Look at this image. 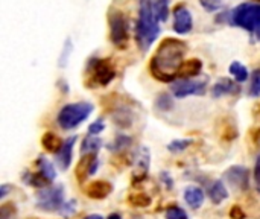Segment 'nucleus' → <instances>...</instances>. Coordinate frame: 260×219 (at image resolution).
<instances>
[{
    "label": "nucleus",
    "instance_id": "nucleus-31",
    "mask_svg": "<svg viewBox=\"0 0 260 219\" xmlns=\"http://www.w3.org/2000/svg\"><path fill=\"white\" fill-rule=\"evenodd\" d=\"M200 3L203 5V8L207 12H215V11H218L222 6L221 0H200Z\"/></svg>",
    "mask_w": 260,
    "mask_h": 219
},
{
    "label": "nucleus",
    "instance_id": "nucleus-27",
    "mask_svg": "<svg viewBox=\"0 0 260 219\" xmlns=\"http://www.w3.org/2000/svg\"><path fill=\"white\" fill-rule=\"evenodd\" d=\"M165 218L166 219H189V215L186 213L184 209L178 207V206H171L166 209L165 212Z\"/></svg>",
    "mask_w": 260,
    "mask_h": 219
},
{
    "label": "nucleus",
    "instance_id": "nucleus-21",
    "mask_svg": "<svg viewBox=\"0 0 260 219\" xmlns=\"http://www.w3.org/2000/svg\"><path fill=\"white\" fill-rule=\"evenodd\" d=\"M229 72L232 73V76L235 78L236 82H245L248 79V76H250L248 75V69L244 64H241L239 61L232 62L230 67H229Z\"/></svg>",
    "mask_w": 260,
    "mask_h": 219
},
{
    "label": "nucleus",
    "instance_id": "nucleus-13",
    "mask_svg": "<svg viewBox=\"0 0 260 219\" xmlns=\"http://www.w3.org/2000/svg\"><path fill=\"white\" fill-rule=\"evenodd\" d=\"M239 91V85L235 82V81H232V79H229V78H221V79H218L216 81V84L213 85V88H212V96L213 98H222V96H225V95H236Z\"/></svg>",
    "mask_w": 260,
    "mask_h": 219
},
{
    "label": "nucleus",
    "instance_id": "nucleus-15",
    "mask_svg": "<svg viewBox=\"0 0 260 219\" xmlns=\"http://www.w3.org/2000/svg\"><path fill=\"white\" fill-rule=\"evenodd\" d=\"M207 195H209L210 201H212L213 204L218 206V204H222V203L229 198V191H227L224 181L216 180V181H213V183L210 184V187H209V191H207Z\"/></svg>",
    "mask_w": 260,
    "mask_h": 219
},
{
    "label": "nucleus",
    "instance_id": "nucleus-2",
    "mask_svg": "<svg viewBox=\"0 0 260 219\" xmlns=\"http://www.w3.org/2000/svg\"><path fill=\"white\" fill-rule=\"evenodd\" d=\"M160 21L154 14L152 0H140L139 17L136 21V41L139 47L143 52L148 50L160 35Z\"/></svg>",
    "mask_w": 260,
    "mask_h": 219
},
{
    "label": "nucleus",
    "instance_id": "nucleus-36",
    "mask_svg": "<svg viewBox=\"0 0 260 219\" xmlns=\"http://www.w3.org/2000/svg\"><path fill=\"white\" fill-rule=\"evenodd\" d=\"M9 191H12V187L9 184H2L0 186V200H3L9 194Z\"/></svg>",
    "mask_w": 260,
    "mask_h": 219
},
{
    "label": "nucleus",
    "instance_id": "nucleus-7",
    "mask_svg": "<svg viewBox=\"0 0 260 219\" xmlns=\"http://www.w3.org/2000/svg\"><path fill=\"white\" fill-rule=\"evenodd\" d=\"M110 38L114 46L125 49L129 41V21L120 11H111L108 14Z\"/></svg>",
    "mask_w": 260,
    "mask_h": 219
},
{
    "label": "nucleus",
    "instance_id": "nucleus-35",
    "mask_svg": "<svg viewBox=\"0 0 260 219\" xmlns=\"http://www.w3.org/2000/svg\"><path fill=\"white\" fill-rule=\"evenodd\" d=\"M254 180L257 183V187H260V155H257L256 165H254Z\"/></svg>",
    "mask_w": 260,
    "mask_h": 219
},
{
    "label": "nucleus",
    "instance_id": "nucleus-19",
    "mask_svg": "<svg viewBox=\"0 0 260 219\" xmlns=\"http://www.w3.org/2000/svg\"><path fill=\"white\" fill-rule=\"evenodd\" d=\"M102 146V140L98 137V136H87L82 142V148H81V152L82 154H98L99 149Z\"/></svg>",
    "mask_w": 260,
    "mask_h": 219
},
{
    "label": "nucleus",
    "instance_id": "nucleus-12",
    "mask_svg": "<svg viewBox=\"0 0 260 219\" xmlns=\"http://www.w3.org/2000/svg\"><path fill=\"white\" fill-rule=\"evenodd\" d=\"M113 192V184L110 181H91L87 187H85V194L88 198L91 200H104L107 198L110 194Z\"/></svg>",
    "mask_w": 260,
    "mask_h": 219
},
{
    "label": "nucleus",
    "instance_id": "nucleus-17",
    "mask_svg": "<svg viewBox=\"0 0 260 219\" xmlns=\"http://www.w3.org/2000/svg\"><path fill=\"white\" fill-rule=\"evenodd\" d=\"M64 140H61V137L55 133H44V136L41 137V145L47 152H53L56 154L59 151V148L62 146Z\"/></svg>",
    "mask_w": 260,
    "mask_h": 219
},
{
    "label": "nucleus",
    "instance_id": "nucleus-10",
    "mask_svg": "<svg viewBox=\"0 0 260 219\" xmlns=\"http://www.w3.org/2000/svg\"><path fill=\"white\" fill-rule=\"evenodd\" d=\"M193 27V18L190 11L184 5H178L174 9V30L178 35H186Z\"/></svg>",
    "mask_w": 260,
    "mask_h": 219
},
{
    "label": "nucleus",
    "instance_id": "nucleus-16",
    "mask_svg": "<svg viewBox=\"0 0 260 219\" xmlns=\"http://www.w3.org/2000/svg\"><path fill=\"white\" fill-rule=\"evenodd\" d=\"M203 70V62L198 58H192V59H186L180 70H178V78H193L198 76Z\"/></svg>",
    "mask_w": 260,
    "mask_h": 219
},
{
    "label": "nucleus",
    "instance_id": "nucleus-34",
    "mask_svg": "<svg viewBox=\"0 0 260 219\" xmlns=\"http://www.w3.org/2000/svg\"><path fill=\"white\" fill-rule=\"evenodd\" d=\"M160 178L163 180V183H165V186H166L168 189H172V187H174V180H172V177H171L169 172H161V174H160Z\"/></svg>",
    "mask_w": 260,
    "mask_h": 219
},
{
    "label": "nucleus",
    "instance_id": "nucleus-3",
    "mask_svg": "<svg viewBox=\"0 0 260 219\" xmlns=\"http://www.w3.org/2000/svg\"><path fill=\"white\" fill-rule=\"evenodd\" d=\"M94 105L90 102H73V104H67L64 105L58 116H56V122L58 125L66 130L70 131L76 127H79L82 122H85L90 114L93 113Z\"/></svg>",
    "mask_w": 260,
    "mask_h": 219
},
{
    "label": "nucleus",
    "instance_id": "nucleus-20",
    "mask_svg": "<svg viewBox=\"0 0 260 219\" xmlns=\"http://www.w3.org/2000/svg\"><path fill=\"white\" fill-rule=\"evenodd\" d=\"M152 9L160 23H165L169 17V0H152Z\"/></svg>",
    "mask_w": 260,
    "mask_h": 219
},
{
    "label": "nucleus",
    "instance_id": "nucleus-22",
    "mask_svg": "<svg viewBox=\"0 0 260 219\" xmlns=\"http://www.w3.org/2000/svg\"><path fill=\"white\" fill-rule=\"evenodd\" d=\"M136 157H137V159H136V165H137V168H139V172H142V174L146 177L148 169H149V162H151V160H149V149H148V148H142Z\"/></svg>",
    "mask_w": 260,
    "mask_h": 219
},
{
    "label": "nucleus",
    "instance_id": "nucleus-6",
    "mask_svg": "<svg viewBox=\"0 0 260 219\" xmlns=\"http://www.w3.org/2000/svg\"><path fill=\"white\" fill-rule=\"evenodd\" d=\"M64 186L56 184V186H46L37 192V200L35 204L40 210L43 212H59V209L64 204Z\"/></svg>",
    "mask_w": 260,
    "mask_h": 219
},
{
    "label": "nucleus",
    "instance_id": "nucleus-1",
    "mask_svg": "<svg viewBox=\"0 0 260 219\" xmlns=\"http://www.w3.org/2000/svg\"><path fill=\"white\" fill-rule=\"evenodd\" d=\"M186 47V43H183L181 40L165 38L149 64L152 76L158 81L174 82V79L178 78V70L181 64L184 62Z\"/></svg>",
    "mask_w": 260,
    "mask_h": 219
},
{
    "label": "nucleus",
    "instance_id": "nucleus-32",
    "mask_svg": "<svg viewBox=\"0 0 260 219\" xmlns=\"http://www.w3.org/2000/svg\"><path fill=\"white\" fill-rule=\"evenodd\" d=\"M104 130H105L104 119H98L96 122H93V123L88 127V134H90V136H98V134H101Z\"/></svg>",
    "mask_w": 260,
    "mask_h": 219
},
{
    "label": "nucleus",
    "instance_id": "nucleus-29",
    "mask_svg": "<svg viewBox=\"0 0 260 219\" xmlns=\"http://www.w3.org/2000/svg\"><path fill=\"white\" fill-rule=\"evenodd\" d=\"M155 105L158 107V110H161V111H169L171 108H172V99H171V96L169 95H160V98L157 99V102H155Z\"/></svg>",
    "mask_w": 260,
    "mask_h": 219
},
{
    "label": "nucleus",
    "instance_id": "nucleus-25",
    "mask_svg": "<svg viewBox=\"0 0 260 219\" xmlns=\"http://www.w3.org/2000/svg\"><path fill=\"white\" fill-rule=\"evenodd\" d=\"M192 143H193L192 139H180V140L171 142V143L168 145V149H169L171 152L177 154V152H183L184 149H187Z\"/></svg>",
    "mask_w": 260,
    "mask_h": 219
},
{
    "label": "nucleus",
    "instance_id": "nucleus-14",
    "mask_svg": "<svg viewBox=\"0 0 260 219\" xmlns=\"http://www.w3.org/2000/svg\"><path fill=\"white\" fill-rule=\"evenodd\" d=\"M206 194L200 186H187L184 189V201L192 207V209H200L204 204Z\"/></svg>",
    "mask_w": 260,
    "mask_h": 219
},
{
    "label": "nucleus",
    "instance_id": "nucleus-23",
    "mask_svg": "<svg viewBox=\"0 0 260 219\" xmlns=\"http://www.w3.org/2000/svg\"><path fill=\"white\" fill-rule=\"evenodd\" d=\"M128 203H129V206H133V207L143 209V207H149L151 203H152V200H151V197L146 195V194H133V195L128 197Z\"/></svg>",
    "mask_w": 260,
    "mask_h": 219
},
{
    "label": "nucleus",
    "instance_id": "nucleus-28",
    "mask_svg": "<svg viewBox=\"0 0 260 219\" xmlns=\"http://www.w3.org/2000/svg\"><path fill=\"white\" fill-rule=\"evenodd\" d=\"M72 50H73V44H72L70 38H67V40H66V43H64V47L61 49L59 62H58V66H59V67H66V66H67V61H69V56H70Z\"/></svg>",
    "mask_w": 260,
    "mask_h": 219
},
{
    "label": "nucleus",
    "instance_id": "nucleus-30",
    "mask_svg": "<svg viewBox=\"0 0 260 219\" xmlns=\"http://www.w3.org/2000/svg\"><path fill=\"white\" fill-rule=\"evenodd\" d=\"M59 215L62 216H70V215H75L76 213V200H69L62 204V207L59 209L58 212Z\"/></svg>",
    "mask_w": 260,
    "mask_h": 219
},
{
    "label": "nucleus",
    "instance_id": "nucleus-5",
    "mask_svg": "<svg viewBox=\"0 0 260 219\" xmlns=\"http://www.w3.org/2000/svg\"><path fill=\"white\" fill-rule=\"evenodd\" d=\"M88 87H105L116 78V70L111 66L110 59L94 58L87 64Z\"/></svg>",
    "mask_w": 260,
    "mask_h": 219
},
{
    "label": "nucleus",
    "instance_id": "nucleus-26",
    "mask_svg": "<svg viewBox=\"0 0 260 219\" xmlns=\"http://www.w3.org/2000/svg\"><path fill=\"white\" fill-rule=\"evenodd\" d=\"M248 95L251 98H260V69H256L251 75V84L248 88Z\"/></svg>",
    "mask_w": 260,
    "mask_h": 219
},
{
    "label": "nucleus",
    "instance_id": "nucleus-40",
    "mask_svg": "<svg viewBox=\"0 0 260 219\" xmlns=\"http://www.w3.org/2000/svg\"><path fill=\"white\" fill-rule=\"evenodd\" d=\"M259 108H260V105H259Z\"/></svg>",
    "mask_w": 260,
    "mask_h": 219
},
{
    "label": "nucleus",
    "instance_id": "nucleus-33",
    "mask_svg": "<svg viewBox=\"0 0 260 219\" xmlns=\"http://www.w3.org/2000/svg\"><path fill=\"white\" fill-rule=\"evenodd\" d=\"M229 215H230V219H245L247 218V215H245V212L242 210V207H241V206H233V207L230 209Z\"/></svg>",
    "mask_w": 260,
    "mask_h": 219
},
{
    "label": "nucleus",
    "instance_id": "nucleus-24",
    "mask_svg": "<svg viewBox=\"0 0 260 219\" xmlns=\"http://www.w3.org/2000/svg\"><path fill=\"white\" fill-rule=\"evenodd\" d=\"M131 142H133L131 137H128L125 134H119L114 139V142L111 145H108V151H111V152H122L125 148L131 146Z\"/></svg>",
    "mask_w": 260,
    "mask_h": 219
},
{
    "label": "nucleus",
    "instance_id": "nucleus-38",
    "mask_svg": "<svg viewBox=\"0 0 260 219\" xmlns=\"http://www.w3.org/2000/svg\"><path fill=\"white\" fill-rule=\"evenodd\" d=\"M84 219H104L101 215H88V216H85Z\"/></svg>",
    "mask_w": 260,
    "mask_h": 219
},
{
    "label": "nucleus",
    "instance_id": "nucleus-8",
    "mask_svg": "<svg viewBox=\"0 0 260 219\" xmlns=\"http://www.w3.org/2000/svg\"><path fill=\"white\" fill-rule=\"evenodd\" d=\"M207 82L206 81H195L192 78H180L178 81H174L171 84V91L175 98L183 99L187 96H201L206 93Z\"/></svg>",
    "mask_w": 260,
    "mask_h": 219
},
{
    "label": "nucleus",
    "instance_id": "nucleus-9",
    "mask_svg": "<svg viewBox=\"0 0 260 219\" xmlns=\"http://www.w3.org/2000/svg\"><path fill=\"white\" fill-rule=\"evenodd\" d=\"M224 180L236 191H247L250 186V172L245 166H232L225 171Z\"/></svg>",
    "mask_w": 260,
    "mask_h": 219
},
{
    "label": "nucleus",
    "instance_id": "nucleus-18",
    "mask_svg": "<svg viewBox=\"0 0 260 219\" xmlns=\"http://www.w3.org/2000/svg\"><path fill=\"white\" fill-rule=\"evenodd\" d=\"M35 165L38 166V172L47 180V181H53L55 178H56V171H55V168H53V165L44 157V155H40L38 159H37V162H35Z\"/></svg>",
    "mask_w": 260,
    "mask_h": 219
},
{
    "label": "nucleus",
    "instance_id": "nucleus-37",
    "mask_svg": "<svg viewBox=\"0 0 260 219\" xmlns=\"http://www.w3.org/2000/svg\"><path fill=\"white\" fill-rule=\"evenodd\" d=\"M107 219H122V216H120L119 213H111V215H110Z\"/></svg>",
    "mask_w": 260,
    "mask_h": 219
},
{
    "label": "nucleus",
    "instance_id": "nucleus-4",
    "mask_svg": "<svg viewBox=\"0 0 260 219\" xmlns=\"http://www.w3.org/2000/svg\"><path fill=\"white\" fill-rule=\"evenodd\" d=\"M230 23L233 26L254 32L260 27V3H241L230 12Z\"/></svg>",
    "mask_w": 260,
    "mask_h": 219
},
{
    "label": "nucleus",
    "instance_id": "nucleus-39",
    "mask_svg": "<svg viewBox=\"0 0 260 219\" xmlns=\"http://www.w3.org/2000/svg\"><path fill=\"white\" fill-rule=\"evenodd\" d=\"M254 34H256L257 40H259V41H260V27H259V29H256V30H254Z\"/></svg>",
    "mask_w": 260,
    "mask_h": 219
},
{
    "label": "nucleus",
    "instance_id": "nucleus-11",
    "mask_svg": "<svg viewBox=\"0 0 260 219\" xmlns=\"http://www.w3.org/2000/svg\"><path fill=\"white\" fill-rule=\"evenodd\" d=\"M76 136H70L64 140L62 146L59 148V151L56 152V165L61 171H67L72 165V159H73V146L76 143Z\"/></svg>",
    "mask_w": 260,
    "mask_h": 219
}]
</instances>
